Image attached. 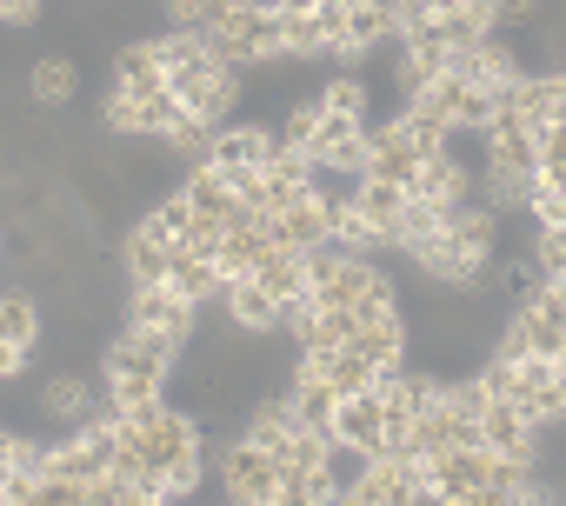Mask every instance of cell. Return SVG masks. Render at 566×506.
<instances>
[{"label":"cell","instance_id":"1","mask_svg":"<svg viewBox=\"0 0 566 506\" xmlns=\"http://www.w3.org/2000/svg\"><path fill=\"white\" fill-rule=\"evenodd\" d=\"M427 486L447 506H486V446H433Z\"/></svg>","mask_w":566,"mask_h":506},{"label":"cell","instance_id":"2","mask_svg":"<svg viewBox=\"0 0 566 506\" xmlns=\"http://www.w3.org/2000/svg\"><path fill=\"white\" fill-rule=\"evenodd\" d=\"M220 479H227V499H240V506H273V493H280V460H273V446H260V440H233L227 446V460H220Z\"/></svg>","mask_w":566,"mask_h":506},{"label":"cell","instance_id":"3","mask_svg":"<svg viewBox=\"0 0 566 506\" xmlns=\"http://www.w3.org/2000/svg\"><path fill=\"white\" fill-rule=\"evenodd\" d=\"M307 160L321 167V173H360L367 167V127H360V114H321V127H314V140H307Z\"/></svg>","mask_w":566,"mask_h":506},{"label":"cell","instance_id":"4","mask_svg":"<svg viewBox=\"0 0 566 506\" xmlns=\"http://www.w3.org/2000/svg\"><path fill=\"white\" fill-rule=\"evenodd\" d=\"M360 173H374V180H400V187H413V173H420V147L407 140V127H400V114L394 120H380V127H367V167Z\"/></svg>","mask_w":566,"mask_h":506},{"label":"cell","instance_id":"5","mask_svg":"<svg viewBox=\"0 0 566 506\" xmlns=\"http://www.w3.org/2000/svg\"><path fill=\"white\" fill-rule=\"evenodd\" d=\"M193 314H200V307H193L174 281H147V287H134V294H127V320H134V327H167V334H180V340H187Z\"/></svg>","mask_w":566,"mask_h":506},{"label":"cell","instance_id":"6","mask_svg":"<svg viewBox=\"0 0 566 506\" xmlns=\"http://www.w3.org/2000/svg\"><path fill=\"white\" fill-rule=\"evenodd\" d=\"M387 287H394V281L380 274L374 253H347L340 274L314 287V301H321V307H347V314H354V307H367V301H374V294H387Z\"/></svg>","mask_w":566,"mask_h":506},{"label":"cell","instance_id":"7","mask_svg":"<svg viewBox=\"0 0 566 506\" xmlns=\"http://www.w3.org/2000/svg\"><path fill=\"white\" fill-rule=\"evenodd\" d=\"M220 307H227V320H233L240 334H280V327H287V307H280L253 274H233L227 294H220Z\"/></svg>","mask_w":566,"mask_h":506},{"label":"cell","instance_id":"8","mask_svg":"<svg viewBox=\"0 0 566 506\" xmlns=\"http://www.w3.org/2000/svg\"><path fill=\"white\" fill-rule=\"evenodd\" d=\"M559 107H566V74H520L513 87H500V114H513L526 127H546Z\"/></svg>","mask_w":566,"mask_h":506},{"label":"cell","instance_id":"9","mask_svg":"<svg viewBox=\"0 0 566 506\" xmlns=\"http://www.w3.org/2000/svg\"><path fill=\"white\" fill-rule=\"evenodd\" d=\"M480 446H486V453H506V460H533V453H539V426H533L513 400H493V407L480 413Z\"/></svg>","mask_w":566,"mask_h":506},{"label":"cell","instance_id":"10","mask_svg":"<svg viewBox=\"0 0 566 506\" xmlns=\"http://www.w3.org/2000/svg\"><path fill=\"white\" fill-rule=\"evenodd\" d=\"M273 154H280V134L260 120H227L213 134V167H266Z\"/></svg>","mask_w":566,"mask_h":506},{"label":"cell","instance_id":"11","mask_svg":"<svg viewBox=\"0 0 566 506\" xmlns=\"http://www.w3.org/2000/svg\"><path fill=\"white\" fill-rule=\"evenodd\" d=\"M486 167L539 173V127H526L513 114H493V127H486Z\"/></svg>","mask_w":566,"mask_h":506},{"label":"cell","instance_id":"12","mask_svg":"<svg viewBox=\"0 0 566 506\" xmlns=\"http://www.w3.org/2000/svg\"><path fill=\"white\" fill-rule=\"evenodd\" d=\"M334 440L367 446V453H387V407H380V393H347L334 407Z\"/></svg>","mask_w":566,"mask_h":506},{"label":"cell","instance_id":"13","mask_svg":"<svg viewBox=\"0 0 566 506\" xmlns=\"http://www.w3.org/2000/svg\"><path fill=\"white\" fill-rule=\"evenodd\" d=\"M253 281L280 301V307H294V301H307L314 294V274H307V253H294V246H266V261L253 267Z\"/></svg>","mask_w":566,"mask_h":506},{"label":"cell","instance_id":"14","mask_svg":"<svg viewBox=\"0 0 566 506\" xmlns=\"http://www.w3.org/2000/svg\"><path fill=\"white\" fill-rule=\"evenodd\" d=\"M41 413H48V420H67V426H87V420L101 413V400H94V387H87L74 367H61V373L41 387Z\"/></svg>","mask_w":566,"mask_h":506},{"label":"cell","instance_id":"15","mask_svg":"<svg viewBox=\"0 0 566 506\" xmlns=\"http://www.w3.org/2000/svg\"><path fill=\"white\" fill-rule=\"evenodd\" d=\"M120 267H127V281H134V287L167 281V274H174V240H160L154 226H134V233H127V246H120Z\"/></svg>","mask_w":566,"mask_h":506},{"label":"cell","instance_id":"16","mask_svg":"<svg viewBox=\"0 0 566 506\" xmlns=\"http://www.w3.org/2000/svg\"><path fill=\"white\" fill-rule=\"evenodd\" d=\"M114 81L127 94H160L167 87V61H160V41H127L114 54Z\"/></svg>","mask_w":566,"mask_h":506},{"label":"cell","instance_id":"17","mask_svg":"<svg viewBox=\"0 0 566 506\" xmlns=\"http://www.w3.org/2000/svg\"><path fill=\"white\" fill-rule=\"evenodd\" d=\"M354 207L380 226V240H394V226H400V213H407V187H400V180H374V173H360V180H354Z\"/></svg>","mask_w":566,"mask_h":506},{"label":"cell","instance_id":"18","mask_svg":"<svg viewBox=\"0 0 566 506\" xmlns=\"http://www.w3.org/2000/svg\"><path fill=\"white\" fill-rule=\"evenodd\" d=\"M167 281H174L193 307H207V301H220V294H227V267H220V261H207V253H180V246H174V274H167Z\"/></svg>","mask_w":566,"mask_h":506},{"label":"cell","instance_id":"19","mask_svg":"<svg viewBox=\"0 0 566 506\" xmlns=\"http://www.w3.org/2000/svg\"><path fill=\"white\" fill-rule=\"evenodd\" d=\"M327 446H334V433H321V426H287L273 440V460H280V473H314V466H327Z\"/></svg>","mask_w":566,"mask_h":506},{"label":"cell","instance_id":"20","mask_svg":"<svg viewBox=\"0 0 566 506\" xmlns=\"http://www.w3.org/2000/svg\"><path fill=\"white\" fill-rule=\"evenodd\" d=\"M74 87H81V74H74L67 54H41V61H28V94H34L41 107H67Z\"/></svg>","mask_w":566,"mask_h":506},{"label":"cell","instance_id":"21","mask_svg":"<svg viewBox=\"0 0 566 506\" xmlns=\"http://www.w3.org/2000/svg\"><path fill=\"white\" fill-rule=\"evenodd\" d=\"M180 193H187L193 213H207V220H233V213H240V193H233V180H227L220 167H193Z\"/></svg>","mask_w":566,"mask_h":506},{"label":"cell","instance_id":"22","mask_svg":"<svg viewBox=\"0 0 566 506\" xmlns=\"http://www.w3.org/2000/svg\"><path fill=\"white\" fill-rule=\"evenodd\" d=\"M433 28H440L447 54H467V48H480V41L493 34V8H486V0H460V8H453V14H440Z\"/></svg>","mask_w":566,"mask_h":506},{"label":"cell","instance_id":"23","mask_svg":"<svg viewBox=\"0 0 566 506\" xmlns=\"http://www.w3.org/2000/svg\"><path fill=\"white\" fill-rule=\"evenodd\" d=\"M0 340H14V347H34L48 340V314L34 307V294H0Z\"/></svg>","mask_w":566,"mask_h":506},{"label":"cell","instance_id":"24","mask_svg":"<svg viewBox=\"0 0 566 506\" xmlns=\"http://www.w3.org/2000/svg\"><path fill=\"white\" fill-rule=\"evenodd\" d=\"M287 400H294V420H301V426H321V433H334V407H340V393H334L321 373H294Z\"/></svg>","mask_w":566,"mask_h":506},{"label":"cell","instance_id":"25","mask_svg":"<svg viewBox=\"0 0 566 506\" xmlns=\"http://www.w3.org/2000/svg\"><path fill=\"white\" fill-rule=\"evenodd\" d=\"M213 134H220L213 120H200V114H180V127L167 134V147H174L187 167H213Z\"/></svg>","mask_w":566,"mask_h":506},{"label":"cell","instance_id":"26","mask_svg":"<svg viewBox=\"0 0 566 506\" xmlns=\"http://www.w3.org/2000/svg\"><path fill=\"white\" fill-rule=\"evenodd\" d=\"M400 127H407V140L420 147V160L447 154V140H453V127H447L440 114H427V107H400Z\"/></svg>","mask_w":566,"mask_h":506},{"label":"cell","instance_id":"27","mask_svg":"<svg viewBox=\"0 0 566 506\" xmlns=\"http://www.w3.org/2000/svg\"><path fill=\"white\" fill-rule=\"evenodd\" d=\"M280 48H287V54H321V48H327L314 8H307V14H301V8H280Z\"/></svg>","mask_w":566,"mask_h":506},{"label":"cell","instance_id":"28","mask_svg":"<svg viewBox=\"0 0 566 506\" xmlns=\"http://www.w3.org/2000/svg\"><path fill=\"white\" fill-rule=\"evenodd\" d=\"M533 193V173H513V167H486V207L506 213V207H526Z\"/></svg>","mask_w":566,"mask_h":506},{"label":"cell","instance_id":"29","mask_svg":"<svg viewBox=\"0 0 566 506\" xmlns=\"http://www.w3.org/2000/svg\"><path fill=\"white\" fill-rule=\"evenodd\" d=\"M140 226H154L160 240H174V246H180V240H187V226H193V200H187V193H167Z\"/></svg>","mask_w":566,"mask_h":506},{"label":"cell","instance_id":"30","mask_svg":"<svg viewBox=\"0 0 566 506\" xmlns=\"http://www.w3.org/2000/svg\"><path fill=\"white\" fill-rule=\"evenodd\" d=\"M526 213H533L539 226H566V187H559V180H539V173H533V193H526Z\"/></svg>","mask_w":566,"mask_h":506},{"label":"cell","instance_id":"31","mask_svg":"<svg viewBox=\"0 0 566 506\" xmlns=\"http://www.w3.org/2000/svg\"><path fill=\"white\" fill-rule=\"evenodd\" d=\"M533 267H539V281H559V274H566V226H539Z\"/></svg>","mask_w":566,"mask_h":506},{"label":"cell","instance_id":"32","mask_svg":"<svg viewBox=\"0 0 566 506\" xmlns=\"http://www.w3.org/2000/svg\"><path fill=\"white\" fill-rule=\"evenodd\" d=\"M321 107H334V114H360V120H367V81H360V74H340V81H327Z\"/></svg>","mask_w":566,"mask_h":506},{"label":"cell","instance_id":"33","mask_svg":"<svg viewBox=\"0 0 566 506\" xmlns=\"http://www.w3.org/2000/svg\"><path fill=\"white\" fill-rule=\"evenodd\" d=\"M200 466H207V460H200V446H187L180 460H167V466H160V479H167V499H187V493L200 486Z\"/></svg>","mask_w":566,"mask_h":506},{"label":"cell","instance_id":"34","mask_svg":"<svg viewBox=\"0 0 566 506\" xmlns=\"http://www.w3.org/2000/svg\"><path fill=\"white\" fill-rule=\"evenodd\" d=\"M160 14H167V28H213L220 0H160Z\"/></svg>","mask_w":566,"mask_h":506},{"label":"cell","instance_id":"35","mask_svg":"<svg viewBox=\"0 0 566 506\" xmlns=\"http://www.w3.org/2000/svg\"><path fill=\"white\" fill-rule=\"evenodd\" d=\"M486 8H493V34H500V28L526 34V28L539 21V0H486Z\"/></svg>","mask_w":566,"mask_h":506},{"label":"cell","instance_id":"36","mask_svg":"<svg viewBox=\"0 0 566 506\" xmlns=\"http://www.w3.org/2000/svg\"><path fill=\"white\" fill-rule=\"evenodd\" d=\"M34 367V347H14V340H0V387H8V380H21Z\"/></svg>","mask_w":566,"mask_h":506},{"label":"cell","instance_id":"37","mask_svg":"<svg viewBox=\"0 0 566 506\" xmlns=\"http://www.w3.org/2000/svg\"><path fill=\"white\" fill-rule=\"evenodd\" d=\"M0 21H8V28H34L41 21V0H0Z\"/></svg>","mask_w":566,"mask_h":506},{"label":"cell","instance_id":"38","mask_svg":"<svg viewBox=\"0 0 566 506\" xmlns=\"http://www.w3.org/2000/svg\"><path fill=\"white\" fill-rule=\"evenodd\" d=\"M420 8H427V14L440 21V14H453V8H460V0H420Z\"/></svg>","mask_w":566,"mask_h":506},{"label":"cell","instance_id":"39","mask_svg":"<svg viewBox=\"0 0 566 506\" xmlns=\"http://www.w3.org/2000/svg\"><path fill=\"white\" fill-rule=\"evenodd\" d=\"M0 479H8V466H0Z\"/></svg>","mask_w":566,"mask_h":506},{"label":"cell","instance_id":"40","mask_svg":"<svg viewBox=\"0 0 566 506\" xmlns=\"http://www.w3.org/2000/svg\"><path fill=\"white\" fill-rule=\"evenodd\" d=\"M0 246H8V233H0Z\"/></svg>","mask_w":566,"mask_h":506}]
</instances>
